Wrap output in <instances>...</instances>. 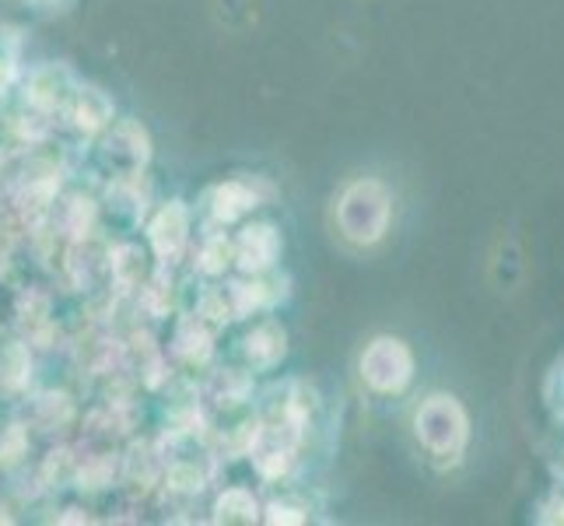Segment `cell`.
<instances>
[{"instance_id": "cell-1", "label": "cell", "mask_w": 564, "mask_h": 526, "mask_svg": "<svg viewBox=\"0 0 564 526\" xmlns=\"http://www.w3.org/2000/svg\"><path fill=\"white\" fill-rule=\"evenodd\" d=\"M389 211H393V201H389V190L379 180H358L344 190L340 207H337V222L344 239H351L358 246H372L386 236L389 228Z\"/></svg>"}, {"instance_id": "cell-3", "label": "cell", "mask_w": 564, "mask_h": 526, "mask_svg": "<svg viewBox=\"0 0 564 526\" xmlns=\"http://www.w3.org/2000/svg\"><path fill=\"white\" fill-rule=\"evenodd\" d=\"M361 376L379 394H400L414 376V355L411 347L397 337H379L368 344L361 355Z\"/></svg>"}, {"instance_id": "cell-2", "label": "cell", "mask_w": 564, "mask_h": 526, "mask_svg": "<svg viewBox=\"0 0 564 526\" xmlns=\"http://www.w3.org/2000/svg\"><path fill=\"white\" fill-rule=\"evenodd\" d=\"M417 439L427 453L435 457H459L466 439H470V418L456 397H427L414 418Z\"/></svg>"}]
</instances>
